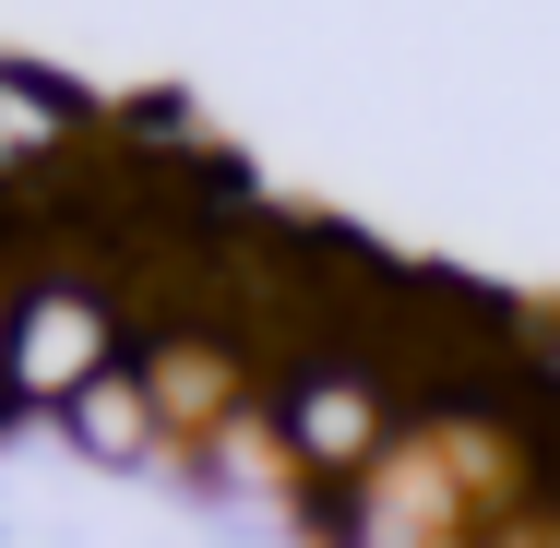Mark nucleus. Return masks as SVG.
<instances>
[{
  "label": "nucleus",
  "instance_id": "obj_4",
  "mask_svg": "<svg viewBox=\"0 0 560 548\" xmlns=\"http://www.w3.org/2000/svg\"><path fill=\"white\" fill-rule=\"evenodd\" d=\"M72 430H84V453H108V465H119V453H143V441L167 430V418H155V394H143V370H131V382L108 370L96 394H72Z\"/></svg>",
  "mask_w": 560,
  "mask_h": 548
},
{
  "label": "nucleus",
  "instance_id": "obj_3",
  "mask_svg": "<svg viewBox=\"0 0 560 548\" xmlns=\"http://www.w3.org/2000/svg\"><path fill=\"white\" fill-rule=\"evenodd\" d=\"M131 370H143V394H155L167 430H226V406H238V382H250V358H238L226 334H155Z\"/></svg>",
  "mask_w": 560,
  "mask_h": 548
},
{
  "label": "nucleus",
  "instance_id": "obj_1",
  "mask_svg": "<svg viewBox=\"0 0 560 548\" xmlns=\"http://www.w3.org/2000/svg\"><path fill=\"white\" fill-rule=\"evenodd\" d=\"M275 441L299 453L311 489L382 477V453H394V394H382V370H358V358H299V370L275 382Z\"/></svg>",
  "mask_w": 560,
  "mask_h": 548
},
{
  "label": "nucleus",
  "instance_id": "obj_2",
  "mask_svg": "<svg viewBox=\"0 0 560 548\" xmlns=\"http://www.w3.org/2000/svg\"><path fill=\"white\" fill-rule=\"evenodd\" d=\"M0 370H12L24 406L96 394V382L119 370V299L84 287V275H36V287L12 299V323H0Z\"/></svg>",
  "mask_w": 560,
  "mask_h": 548
}]
</instances>
